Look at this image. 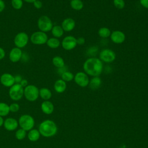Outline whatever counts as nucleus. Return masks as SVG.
I'll return each mask as SVG.
<instances>
[{"instance_id": "6ab92c4d", "label": "nucleus", "mask_w": 148, "mask_h": 148, "mask_svg": "<svg viewBox=\"0 0 148 148\" xmlns=\"http://www.w3.org/2000/svg\"><path fill=\"white\" fill-rule=\"evenodd\" d=\"M39 97L44 101H47L51 98L52 96V93L50 89L46 87H43L39 89Z\"/></svg>"}, {"instance_id": "c9c22d12", "label": "nucleus", "mask_w": 148, "mask_h": 148, "mask_svg": "<svg viewBox=\"0 0 148 148\" xmlns=\"http://www.w3.org/2000/svg\"><path fill=\"white\" fill-rule=\"evenodd\" d=\"M5 54H6V53H5V50L0 47V60L3 59L5 57Z\"/></svg>"}, {"instance_id": "4468645a", "label": "nucleus", "mask_w": 148, "mask_h": 148, "mask_svg": "<svg viewBox=\"0 0 148 148\" xmlns=\"http://www.w3.org/2000/svg\"><path fill=\"white\" fill-rule=\"evenodd\" d=\"M111 40L116 44H120L124 42L125 39V35L124 32L119 30L113 31L110 34Z\"/></svg>"}, {"instance_id": "b1692460", "label": "nucleus", "mask_w": 148, "mask_h": 148, "mask_svg": "<svg viewBox=\"0 0 148 148\" xmlns=\"http://www.w3.org/2000/svg\"><path fill=\"white\" fill-rule=\"evenodd\" d=\"M53 64L58 68H61L64 66L65 62L64 59L60 56H55L52 59Z\"/></svg>"}, {"instance_id": "f257e3e1", "label": "nucleus", "mask_w": 148, "mask_h": 148, "mask_svg": "<svg viewBox=\"0 0 148 148\" xmlns=\"http://www.w3.org/2000/svg\"><path fill=\"white\" fill-rule=\"evenodd\" d=\"M84 72L90 76L95 77L101 74L103 70V63L98 58H89L83 64Z\"/></svg>"}, {"instance_id": "412c9836", "label": "nucleus", "mask_w": 148, "mask_h": 148, "mask_svg": "<svg viewBox=\"0 0 148 148\" xmlns=\"http://www.w3.org/2000/svg\"><path fill=\"white\" fill-rule=\"evenodd\" d=\"M102 80L98 76L93 77L89 82V87L92 90H97L101 86Z\"/></svg>"}, {"instance_id": "ea45409f", "label": "nucleus", "mask_w": 148, "mask_h": 148, "mask_svg": "<svg viewBox=\"0 0 148 148\" xmlns=\"http://www.w3.org/2000/svg\"><path fill=\"white\" fill-rule=\"evenodd\" d=\"M3 122H4V120L3 119V117L0 116V127L3 125Z\"/></svg>"}, {"instance_id": "f704fd0d", "label": "nucleus", "mask_w": 148, "mask_h": 148, "mask_svg": "<svg viewBox=\"0 0 148 148\" xmlns=\"http://www.w3.org/2000/svg\"><path fill=\"white\" fill-rule=\"evenodd\" d=\"M140 3L143 8L148 9V0H140Z\"/></svg>"}, {"instance_id": "5701e85b", "label": "nucleus", "mask_w": 148, "mask_h": 148, "mask_svg": "<svg viewBox=\"0 0 148 148\" xmlns=\"http://www.w3.org/2000/svg\"><path fill=\"white\" fill-rule=\"evenodd\" d=\"M60 41L58 38L53 37L47 39L46 45L51 49H57L60 45Z\"/></svg>"}, {"instance_id": "58836bf2", "label": "nucleus", "mask_w": 148, "mask_h": 148, "mask_svg": "<svg viewBox=\"0 0 148 148\" xmlns=\"http://www.w3.org/2000/svg\"><path fill=\"white\" fill-rule=\"evenodd\" d=\"M20 85H21L23 88L27 86H28V85L27 80L24 79H22V80L21 81V82H20Z\"/></svg>"}, {"instance_id": "a211bd4d", "label": "nucleus", "mask_w": 148, "mask_h": 148, "mask_svg": "<svg viewBox=\"0 0 148 148\" xmlns=\"http://www.w3.org/2000/svg\"><path fill=\"white\" fill-rule=\"evenodd\" d=\"M54 90L58 93L64 92L66 88V83L63 80L58 79L56 81L54 84Z\"/></svg>"}, {"instance_id": "20e7f679", "label": "nucleus", "mask_w": 148, "mask_h": 148, "mask_svg": "<svg viewBox=\"0 0 148 148\" xmlns=\"http://www.w3.org/2000/svg\"><path fill=\"white\" fill-rule=\"evenodd\" d=\"M18 125L20 128L26 131L32 130L35 125L34 119L29 114H25L21 115L18 119Z\"/></svg>"}, {"instance_id": "a19ab883", "label": "nucleus", "mask_w": 148, "mask_h": 148, "mask_svg": "<svg viewBox=\"0 0 148 148\" xmlns=\"http://www.w3.org/2000/svg\"><path fill=\"white\" fill-rule=\"evenodd\" d=\"M23 2H27V3H33L35 1V0H23Z\"/></svg>"}, {"instance_id": "9d476101", "label": "nucleus", "mask_w": 148, "mask_h": 148, "mask_svg": "<svg viewBox=\"0 0 148 148\" xmlns=\"http://www.w3.org/2000/svg\"><path fill=\"white\" fill-rule=\"evenodd\" d=\"M75 82L81 87H86L89 84L88 75L84 72H79L74 76Z\"/></svg>"}, {"instance_id": "423d86ee", "label": "nucleus", "mask_w": 148, "mask_h": 148, "mask_svg": "<svg viewBox=\"0 0 148 148\" xmlns=\"http://www.w3.org/2000/svg\"><path fill=\"white\" fill-rule=\"evenodd\" d=\"M9 95L13 101H19L24 96V88L20 84L15 83L10 87Z\"/></svg>"}, {"instance_id": "f3484780", "label": "nucleus", "mask_w": 148, "mask_h": 148, "mask_svg": "<svg viewBox=\"0 0 148 148\" xmlns=\"http://www.w3.org/2000/svg\"><path fill=\"white\" fill-rule=\"evenodd\" d=\"M54 109V105L53 103L47 100L44 101L41 104V110L43 113L46 114H51Z\"/></svg>"}, {"instance_id": "c85d7f7f", "label": "nucleus", "mask_w": 148, "mask_h": 148, "mask_svg": "<svg viewBox=\"0 0 148 148\" xmlns=\"http://www.w3.org/2000/svg\"><path fill=\"white\" fill-rule=\"evenodd\" d=\"M27 135V131L22 128L17 129L15 132V137L18 140H23Z\"/></svg>"}, {"instance_id": "9b49d317", "label": "nucleus", "mask_w": 148, "mask_h": 148, "mask_svg": "<svg viewBox=\"0 0 148 148\" xmlns=\"http://www.w3.org/2000/svg\"><path fill=\"white\" fill-rule=\"evenodd\" d=\"M77 45L76 39L71 35L65 36L62 40L61 46L65 50H71Z\"/></svg>"}, {"instance_id": "4c0bfd02", "label": "nucleus", "mask_w": 148, "mask_h": 148, "mask_svg": "<svg viewBox=\"0 0 148 148\" xmlns=\"http://www.w3.org/2000/svg\"><path fill=\"white\" fill-rule=\"evenodd\" d=\"M5 8V3L3 0H0V13L2 12Z\"/></svg>"}, {"instance_id": "6e6552de", "label": "nucleus", "mask_w": 148, "mask_h": 148, "mask_svg": "<svg viewBox=\"0 0 148 148\" xmlns=\"http://www.w3.org/2000/svg\"><path fill=\"white\" fill-rule=\"evenodd\" d=\"M29 40V36L27 33L20 32L16 35L13 41L16 47L22 49L27 45Z\"/></svg>"}, {"instance_id": "a878e982", "label": "nucleus", "mask_w": 148, "mask_h": 148, "mask_svg": "<svg viewBox=\"0 0 148 148\" xmlns=\"http://www.w3.org/2000/svg\"><path fill=\"white\" fill-rule=\"evenodd\" d=\"M71 7L75 10H80L83 8V2L81 0H71L70 2Z\"/></svg>"}, {"instance_id": "393cba45", "label": "nucleus", "mask_w": 148, "mask_h": 148, "mask_svg": "<svg viewBox=\"0 0 148 148\" xmlns=\"http://www.w3.org/2000/svg\"><path fill=\"white\" fill-rule=\"evenodd\" d=\"M9 105L5 102H0V116H6L9 113Z\"/></svg>"}, {"instance_id": "1a4fd4ad", "label": "nucleus", "mask_w": 148, "mask_h": 148, "mask_svg": "<svg viewBox=\"0 0 148 148\" xmlns=\"http://www.w3.org/2000/svg\"><path fill=\"white\" fill-rule=\"evenodd\" d=\"M116 54L111 49H103L99 53V60L101 61L110 63L114 61L116 59Z\"/></svg>"}, {"instance_id": "dca6fc26", "label": "nucleus", "mask_w": 148, "mask_h": 148, "mask_svg": "<svg viewBox=\"0 0 148 148\" xmlns=\"http://www.w3.org/2000/svg\"><path fill=\"white\" fill-rule=\"evenodd\" d=\"M75 21L72 18H66L61 23V27L63 30L66 32H70L72 31L75 28Z\"/></svg>"}, {"instance_id": "4be33fe9", "label": "nucleus", "mask_w": 148, "mask_h": 148, "mask_svg": "<svg viewBox=\"0 0 148 148\" xmlns=\"http://www.w3.org/2000/svg\"><path fill=\"white\" fill-rule=\"evenodd\" d=\"M51 31V34H52L53 36L56 38H61L63 35L64 32L62 27L60 25H54Z\"/></svg>"}, {"instance_id": "2f4dec72", "label": "nucleus", "mask_w": 148, "mask_h": 148, "mask_svg": "<svg viewBox=\"0 0 148 148\" xmlns=\"http://www.w3.org/2000/svg\"><path fill=\"white\" fill-rule=\"evenodd\" d=\"M9 109H10V112L12 113L17 112L20 109V105L16 102L12 103L9 105Z\"/></svg>"}, {"instance_id": "aec40b11", "label": "nucleus", "mask_w": 148, "mask_h": 148, "mask_svg": "<svg viewBox=\"0 0 148 148\" xmlns=\"http://www.w3.org/2000/svg\"><path fill=\"white\" fill-rule=\"evenodd\" d=\"M28 139L31 142H36L39 140L40 136V134L38 130L32 128L29 130L28 133Z\"/></svg>"}, {"instance_id": "c756f323", "label": "nucleus", "mask_w": 148, "mask_h": 148, "mask_svg": "<svg viewBox=\"0 0 148 148\" xmlns=\"http://www.w3.org/2000/svg\"><path fill=\"white\" fill-rule=\"evenodd\" d=\"M11 5L13 9L16 10H20L23 6V0H11Z\"/></svg>"}, {"instance_id": "7ed1b4c3", "label": "nucleus", "mask_w": 148, "mask_h": 148, "mask_svg": "<svg viewBox=\"0 0 148 148\" xmlns=\"http://www.w3.org/2000/svg\"><path fill=\"white\" fill-rule=\"evenodd\" d=\"M39 89L33 84H28L24 88V96L27 100L30 102L35 101L38 97Z\"/></svg>"}, {"instance_id": "f8f14e48", "label": "nucleus", "mask_w": 148, "mask_h": 148, "mask_svg": "<svg viewBox=\"0 0 148 148\" xmlns=\"http://www.w3.org/2000/svg\"><path fill=\"white\" fill-rule=\"evenodd\" d=\"M0 82L5 87H10L15 84L14 76L9 73H4L0 77Z\"/></svg>"}, {"instance_id": "cd10ccee", "label": "nucleus", "mask_w": 148, "mask_h": 148, "mask_svg": "<svg viewBox=\"0 0 148 148\" xmlns=\"http://www.w3.org/2000/svg\"><path fill=\"white\" fill-rule=\"evenodd\" d=\"M74 79L73 74L69 71H64L61 74V79L66 82H71Z\"/></svg>"}, {"instance_id": "bb28decb", "label": "nucleus", "mask_w": 148, "mask_h": 148, "mask_svg": "<svg viewBox=\"0 0 148 148\" xmlns=\"http://www.w3.org/2000/svg\"><path fill=\"white\" fill-rule=\"evenodd\" d=\"M98 34L99 36L103 38H107L110 36V30L107 27H101L99 29Z\"/></svg>"}, {"instance_id": "f03ea898", "label": "nucleus", "mask_w": 148, "mask_h": 148, "mask_svg": "<svg viewBox=\"0 0 148 148\" xmlns=\"http://www.w3.org/2000/svg\"><path fill=\"white\" fill-rule=\"evenodd\" d=\"M38 130L40 135L49 138L54 136L57 132V126L56 124L51 120H45L39 125Z\"/></svg>"}, {"instance_id": "2eb2a0df", "label": "nucleus", "mask_w": 148, "mask_h": 148, "mask_svg": "<svg viewBox=\"0 0 148 148\" xmlns=\"http://www.w3.org/2000/svg\"><path fill=\"white\" fill-rule=\"evenodd\" d=\"M3 125L7 131H13L17 128L18 126V122L14 118L9 117L4 120Z\"/></svg>"}, {"instance_id": "39448f33", "label": "nucleus", "mask_w": 148, "mask_h": 148, "mask_svg": "<svg viewBox=\"0 0 148 148\" xmlns=\"http://www.w3.org/2000/svg\"><path fill=\"white\" fill-rule=\"evenodd\" d=\"M37 25L39 29L45 33L50 31L53 27L51 20L46 15H42L39 17L37 21Z\"/></svg>"}, {"instance_id": "473e14b6", "label": "nucleus", "mask_w": 148, "mask_h": 148, "mask_svg": "<svg viewBox=\"0 0 148 148\" xmlns=\"http://www.w3.org/2000/svg\"><path fill=\"white\" fill-rule=\"evenodd\" d=\"M34 6L35 7V8L37 9H40L42 8L43 4L41 1L40 0H35L34 3H33Z\"/></svg>"}, {"instance_id": "0eeeda50", "label": "nucleus", "mask_w": 148, "mask_h": 148, "mask_svg": "<svg viewBox=\"0 0 148 148\" xmlns=\"http://www.w3.org/2000/svg\"><path fill=\"white\" fill-rule=\"evenodd\" d=\"M48 36L46 33L40 31L34 32L29 38L30 41L35 45H42L46 43Z\"/></svg>"}, {"instance_id": "7c9ffc66", "label": "nucleus", "mask_w": 148, "mask_h": 148, "mask_svg": "<svg viewBox=\"0 0 148 148\" xmlns=\"http://www.w3.org/2000/svg\"><path fill=\"white\" fill-rule=\"evenodd\" d=\"M114 6L119 9H122L125 6V2L124 0H113Z\"/></svg>"}, {"instance_id": "e433bc0d", "label": "nucleus", "mask_w": 148, "mask_h": 148, "mask_svg": "<svg viewBox=\"0 0 148 148\" xmlns=\"http://www.w3.org/2000/svg\"><path fill=\"white\" fill-rule=\"evenodd\" d=\"M23 78L22 77L20 76V75H16L14 76V80H15V83H18V84H20L21 81L22 80Z\"/></svg>"}, {"instance_id": "72a5a7b5", "label": "nucleus", "mask_w": 148, "mask_h": 148, "mask_svg": "<svg viewBox=\"0 0 148 148\" xmlns=\"http://www.w3.org/2000/svg\"><path fill=\"white\" fill-rule=\"evenodd\" d=\"M76 42H77V45H83L85 43L86 40H85V38L83 37H79L77 39H76Z\"/></svg>"}, {"instance_id": "ddd939ff", "label": "nucleus", "mask_w": 148, "mask_h": 148, "mask_svg": "<svg viewBox=\"0 0 148 148\" xmlns=\"http://www.w3.org/2000/svg\"><path fill=\"white\" fill-rule=\"evenodd\" d=\"M23 56V51L21 49L17 47H13L10 51L9 58L12 62H17L19 61Z\"/></svg>"}]
</instances>
